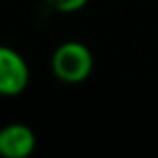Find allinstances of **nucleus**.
<instances>
[{
    "mask_svg": "<svg viewBox=\"0 0 158 158\" xmlns=\"http://www.w3.org/2000/svg\"><path fill=\"white\" fill-rule=\"evenodd\" d=\"M30 82V68L24 56L10 46L0 44V96H18Z\"/></svg>",
    "mask_w": 158,
    "mask_h": 158,
    "instance_id": "f03ea898",
    "label": "nucleus"
},
{
    "mask_svg": "<svg viewBox=\"0 0 158 158\" xmlns=\"http://www.w3.org/2000/svg\"><path fill=\"white\" fill-rule=\"evenodd\" d=\"M36 148V134L22 122H10L0 128V156L24 158Z\"/></svg>",
    "mask_w": 158,
    "mask_h": 158,
    "instance_id": "7ed1b4c3",
    "label": "nucleus"
},
{
    "mask_svg": "<svg viewBox=\"0 0 158 158\" xmlns=\"http://www.w3.org/2000/svg\"><path fill=\"white\" fill-rule=\"evenodd\" d=\"M46 4L50 8L58 12H64V14H70V12H78L88 4V0H46Z\"/></svg>",
    "mask_w": 158,
    "mask_h": 158,
    "instance_id": "20e7f679",
    "label": "nucleus"
},
{
    "mask_svg": "<svg viewBox=\"0 0 158 158\" xmlns=\"http://www.w3.org/2000/svg\"><path fill=\"white\" fill-rule=\"evenodd\" d=\"M52 72L64 84H80L94 68V56L86 44L78 40H66L52 52Z\"/></svg>",
    "mask_w": 158,
    "mask_h": 158,
    "instance_id": "f257e3e1",
    "label": "nucleus"
}]
</instances>
